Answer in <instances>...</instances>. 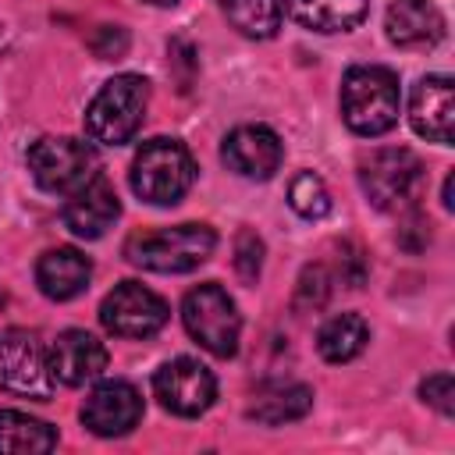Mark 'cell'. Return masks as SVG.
I'll list each match as a JSON object with an SVG mask.
<instances>
[{
    "instance_id": "obj_1",
    "label": "cell",
    "mask_w": 455,
    "mask_h": 455,
    "mask_svg": "<svg viewBox=\"0 0 455 455\" xmlns=\"http://www.w3.org/2000/svg\"><path fill=\"white\" fill-rule=\"evenodd\" d=\"M402 89L398 75L380 64H355L341 78V117L355 135H384L398 124Z\"/></svg>"
},
{
    "instance_id": "obj_2",
    "label": "cell",
    "mask_w": 455,
    "mask_h": 455,
    "mask_svg": "<svg viewBox=\"0 0 455 455\" xmlns=\"http://www.w3.org/2000/svg\"><path fill=\"white\" fill-rule=\"evenodd\" d=\"M217 235L210 224H174L156 231H139L124 242L128 263L153 274H185L210 259Z\"/></svg>"
},
{
    "instance_id": "obj_3",
    "label": "cell",
    "mask_w": 455,
    "mask_h": 455,
    "mask_svg": "<svg viewBox=\"0 0 455 455\" xmlns=\"http://www.w3.org/2000/svg\"><path fill=\"white\" fill-rule=\"evenodd\" d=\"M146 107H149V82L142 75H114L110 82H103V89L92 96L85 110V132L92 142L121 146L142 128Z\"/></svg>"
},
{
    "instance_id": "obj_4",
    "label": "cell",
    "mask_w": 455,
    "mask_h": 455,
    "mask_svg": "<svg viewBox=\"0 0 455 455\" xmlns=\"http://www.w3.org/2000/svg\"><path fill=\"white\" fill-rule=\"evenodd\" d=\"M196 181L192 153L178 139H149L132 160V188L142 203L174 206Z\"/></svg>"
},
{
    "instance_id": "obj_5",
    "label": "cell",
    "mask_w": 455,
    "mask_h": 455,
    "mask_svg": "<svg viewBox=\"0 0 455 455\" xmlns=\"http://www.w3.org/2000/svg\"><path fill=\"white\" fill-rule=\"evenodd\" d=\"M28 171L39 188L53 196H71L85 181L100 174V156L89 142L71 139V135H46L28 146Z\"/></svg>"
},
{
    "instance_id": "obj_6",
    "label": "cell",
    "mask_w": 455,
    "mask_h": 455,
    "mask_svg": "<svg viewBox=\"0 0 455 455\" xmlns=\"http://www.w3.org/2000/svg\"><path fill=\"white\" fill-rule=\"evenodd\" d=\"M181 320L185 331L213 355L228 359L238 352V334H242V316L235 309V299L217 284L206 281L199 288H192L181 302Z\"/></svg>"
},
{
    "instance_id": "obj_7",
    "label": "cell",
    "mask_w": 455,
    "mask_h": 455,
    "mask_svg": "<svg viewBox=\"0 0 455 455\" xmlns=\"http://www.w3.org/2000/svg\"><path fill=\"white\" fill-rule=\"evenodd\" d=\"M359 185L377 210H405L423 185V164L405 146L377 149L359 164Z\"/></svg>"
},
{
    "instance_id": "obj_8",
    "label": "cell",
    "mask_w": 455,
    "mask_h": 455,
    "mask_svg": "<svg viewBox=\"0 0 455 455\" xmlns=\"http://www.w3.org/2000/svg\"><path fill=\"white\" fill-rule=\"evenodd\" d=\"M50 355L43 341L28 331H0V391L46 398L53 391Z\"/></svg>"
},
{
    "instance_id": "obj_9",
    "label": "cell",
    "mask_w": 455,
    "mask_h": 455,
    "mask_svg": "<svg viewBox=\"0 0 455 455\" xmlns=\"http://www.w3.org/2000/svg\"><path fill=\"white\" fill-rule=\"evenodd\" d=\"M167 302L139 281H121L100 302V323L117 338H149L167 323Z\"/></svg>"
},
{
    "instance_id": "obj_10",
    "label": "cell",
    "mask_w": 455,
    "mask_h": 455,
    "mask_svg": "<svg viewBox=\"0 0 455 455\" xmlns=\"http://www.w3.org/2000/svg\"><path fill=\"white\" fill-rule=\"evenodd\" d=\"M153 395L174 416H199V412H206L213 405L217 380L199 359L178 355V359L164 363L153 373Z\"/></svg>"
},
{
    "instance_id": "obj_11",
    "label": "cell",
    "mask_w": 455,
    "mask_h": 455,
    "mask_svg": "<svg viewBox=\"0 0 455 455\" xmlns=\"http://www.w3.org/2000/svg\"><path fill=\"white\" fill-rule=\"evenodd\" d=\"M142 419V395L128 380H103L82 405V423L96 437H124Z\"/></svg>"
},
{
    "instance_id": "obj_12",
    "label": "cell",
    "mask_w": 455,
    "mask_h": 455,
    "mask_svg": "<svg viewBox=\"0 0 455 455\" xmlns=\"http://www.w3.org/2000/svg\"><path fill=\"white\" fill-rule=\"evenodd\" d=\"M220 156H224V164H228L235 174L252 178V181H267V178H274V171L281 167L284 146H281L277 132L267 128V124H238V128L224 139Z\"/></svg>"
},
{
    "instance_id": "obj_13",
    "label": "cell",
    "mask_w": 455,
    "mask_h": 455,
    "mask_svg": "<svg viewBox=\"0 0 455 455\" xmlns=\"http://www.w3.org/2000/svg\"><path fill=\"white\" fill-rule=\"evenodd\" d=\"M50 355V373L57 384L64 387H78V384H89L96 380L103 370H107V348L96 334L89 331H64L53 338V345L46 348Z\"/></svg>"
},
{
    "instance_id": "obj_14",
    "label": "cell",
    "mask_w": 455,
    "mask_h": 455,
    "mask_svg": "<svg viewBox=\"0 0 455 455\" xmlns=\"http://www.w3.org/2000/svg\"><path fill=\"white\" fill-rule=\"evenodd\" d=\"M409 121L416 135L451 146V121H455V85L448 75H427L416 82L409 100Z\"/></svg>"
},
{
    "instance_id": "obj_15",
    "label": "cell",
    "mask_w": 455,
    "mask_h": 455,
    "mask_svg": "<svg viewBox=\"0 0 455 455\" xmlns=\"http://www.w3.org/2000/svg\"><path fill=\"white\" fill-rule=\"evenodd\" d=\"M117 213H121L117 192H114V185L103 174H96L92 181H85L64 203V224H68V231L78 235V238H89V242L92 238H103L107 228L117 220Z\"/></svg>"
},
{
    "instance_id": "obj_16",
    "label": "cell",
    "mask_w": 455,
    "mask_h": 455,
    "mask_svg": "<svg viewBox=\"0 0 455 455\" xmlns=\"http://www.w3.org/2000/svg\"><path fill=\"white\" fill-rule=\"evenodd\" d=\"M387 39L395 46L416 50V46H437L444 36V14L434 0H391L384 14Z\"/></svg>"
},
{
    "instance_id": "obj_17",
    "label": "cell",
    "mask_w": 455,
    "mask_h": 455,
    "mask_svg": "<svg viewBox=\"0 0 455 455\" xmlns=\"http://www.w3.org/2000/svg\"><path fill=\"white\" fill-rule=\"evenodd\" d=\"M89 277H92V263L71 245H57V249L43 252L36 263V284L53 302H68V299L82 295L89 288Z\"/></svg>"
},
{
    "instance_id": "obj_18",
    "label": "cell",
    "mask_w": 455,
    "mask_h": 455,
    "mask_svg": "<svg viewBox=\"0 0 455 455\" xmlns=\"http://www.w3.org/2000/svg\"><path fill=\"white\" fill-rule=\"evenodd\" d=\"M288 7L302 28L331 36V32L355 28L366 18L370 0H288Z\"/></svg>"
},
{
    "instance_id": "obj_19",
    "label": "cell",
    "mask_w": 455,
    "mask_h": 455,
    "mask_svg": "<svg viewBox=\"0 0 455 455\" xmlns=\"http://www.w3.org/2000/svg\"><path fill=\"white\" fill-rule=\"evenodd\" d=\"M57 448V430L28 412L0 409V455H39Z\"/></svg>"
},
{
    "instance_id": "obj_20",
    "label": "cell",
    "mask_w": 455,
    "mask_h": 455,
    "mask_svg": "<svg viewBox=\"0 0 455 455\" xmlns=\"http://www.w3.org/2000/svg\"><path fill=\"white\" fill-rule=\"evenodd\" d=\"M370 341V327L359 313H338L331 316L316 334V352L327 363H348L355 359Z\"/></svg>"
},
{
    "instance_id": "obj_21",
    "label": "cell",
    "mask_w": 455,
    "mask_h": 455,
    "mask_svg": "<svg viewBox=\"0 0 455 455\" xmlns=\"http://www.w3.org/2000/svg\"><path fill=\"white\" fill-rule=\"evenodd\" d=\"M309 409H313V391L306 384H274L256 395V402L249 405V416L277 427V423L302 419Z\"/></svg>"
},
{
    "instance_id": "obj_22",
    "label": "cell",
    "mask_w": 455,
    "mask_h": 455,
    "mask_svg": "<svg viewBox=\"0 0 455 455\" xmlns=\"http://www.w3.org/2000/svg\"><path fill=\"white\" fill-rule=\"evenodd\" d=\"M231 25L249 39H270L281 28L284 0H224Z\"/></svg>"
},
{
    "instance_id": "obj_23",
    "label": "cell",
    "mask_w": 455,
    "mask_h": 455,
    "mask_svg": "<svg viewBox=\"0 0 455 455\" xmlns=\"http://www.w3.org/2000/svg\"><path fill=\"white\" fill-rule=\"evenodd\" d=\"M288 203H291V210H295L299 217L320 220V217H327V210H331V192H327V185H323L320 174L302 171V174H295V181L288 185Z\"/></svg>"
},
{
    "instance_id": "obj_24",
    "label": "cell",
    "mask_w": 455,
    "mask_h": 455,
    "mask_svg": "<svg viewBox=\"0 0 455 455\" xmlns=\"http://www.w3.org/2000/svg\"><path fill=\"white\" fill-rule=\"evenodd\" d=\"M259 267H263V242L256 231H238L235 238V270L242 281H256L259 277Z\"/></svg>"
},
{
    "instance_id": "obj_25",
    "label": "cell",
    "mask_w": 455,
    "mask_h": 455,
    "mask_svg": "<svg viewBox=\"0 0 455 455\" xmlns=\"http://www.w3.org/2000/svg\"><path fill=\"white\" fill-rule=\"evenodd\" d=\"M419 395L427 405H434L441 416H451L455 412V384H451V373H434L419 384Z\"/></svg>"
},
{
    "instance_id": "obj_26",
    "label": "cell",
    "mask_w": 455,
    "mask_h": 455,
    "mask_svg": "<svg viewBox=\"0 0 455 455\" xmlns=\"http://www.w3.org/2000/svg\"><path fill=\"white\" fill-rule=\"evenodd\" d=\"M124 50H128V32L117 28V25H103V28L92 36V53L103 57V60H117Z\"/></svg>"
},
{
    "instance_id": "obj_27",
    "label": "cell",
    "mask_w": 455,
    "mask_h": 455,
    "mask_svg": "<svg viewBox=\"0 0 455 455\" xmlns=\"http://www.w3.org/2000/svg\"><path fill=\"white\" fill-rule=\"evenodd\" d=\"M149 4H156V7H174L178 0H149Z\"/></svg>"
}]
</instances>
